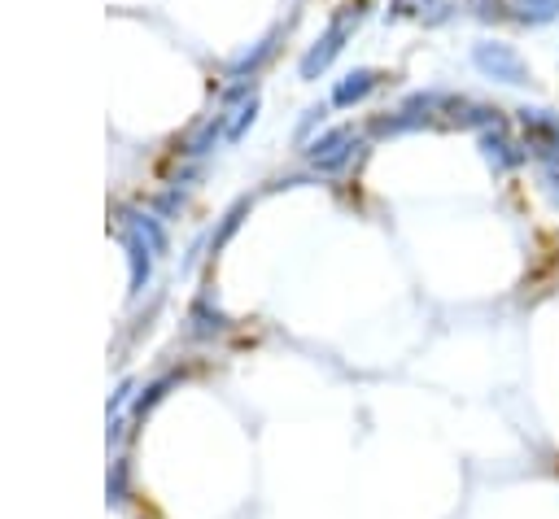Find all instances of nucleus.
<instances>
[{
  "label": "nucleus",
  "instance_id": "f257e3e1",
  "mask_svg": "<svg viewBox=\"0 0 559 519\" xmlns=\"http://www.w3.org/2000/svg\"><path fill=\"white\" fill-rule=\"evenodd\" d=\"M477 66L485 70V75L503 79V83H525V62H520L516 48L507 44H481L477 48Z\"/></svg>",
  "mask_w": 559,
  "mask_h": 519
},
{
  "label": "nucleus",
  "instance_id": "f03ea898",
  "mask_svg": "<svg viewBox=\"0 0 559 519\" xmlns=\"http://www.w3.org/2000/svg\"><path fill=\"white\" fill-rule=\"evenodd\" d=\"M516 9L525 22H551L559 14V0H516Z\"/></svg>",
  "mask_w": 559,
  "mask_h": 519
}]
</instances>
